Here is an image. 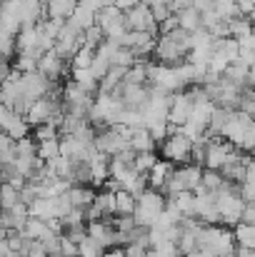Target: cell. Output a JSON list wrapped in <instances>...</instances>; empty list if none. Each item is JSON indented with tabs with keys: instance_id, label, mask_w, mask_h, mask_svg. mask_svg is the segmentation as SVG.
<instances>
[{
	"instance_id": "1",
	"label": "cell",
	"mask_w": 255,
	"mask_h": 257,
	"mask_svg": "<svg viewBox=\"0 0 255 257\" xmlns=\"http://www.w3.org/2000/svg\"><path fill=\"white\" fill-rule=\"evenodd\" d=\"M190 50H193V35L178 28V30H173L168 35H158L153 58H155L158 65L178 68V65H183L188 60Z\"/></svg>"
},
{
	"instance_id": "2",
	"label": "cell",
	"mask_w": 255,
	"mask_h": 257,
	"mask_svg": "<svg viewBox=\"0 0 255 257\" xmlns=\"http://www.w3.org/2000/svg\"><path fill=\"white\" fill-rule=\"evenodd\" d=\"M198 250H208L215 257H235V237L230 227L220 225H203L198 230Z\"/></svg>"
},
{
	"instance_id": "3",
	"label": "cell",
	"mask_w": 255,
	"mask_h": 257,
	"mask_svg": "<svg viewBox=\"0 0 255 257\" xmlns=\"http://www.w3.org/2000/svg\"><path fill=\"white\" fill-rule=\"evenodd\" d=\"M215 207H218V215H220V225H228V227H235L243 222V210H245V202L238 192V185L233 182H225L218 192H215Z\"/></svg>"
},
{
	"instance_id": "4",
	"label": "cell",
	"mask_w": 255,
	"mask_h": 257,
	"mask_svg": "<svg viewBox=\"0 0 255 257\" xmlns=\"http://www.w3.org/2000/svg\"><path fill=\"white\" fill-rule=\"evenodd\" d=\"M165 205H168L165 195L148 187V190L135 200V212H133L135 225H138V227H145V230L155 227V222H158L160 215L165 212Z\"/></svg>"
},
{
	"instance_id": "5",
	"label": "cell",
	"mask_w": 255,
	"mask_h": 257,
	"mask_svg": "<svg viewBox=\"0 0 255 257\" xmlns=\"http://www.w3.org/2000/svg\"><path fill=\"white\" fill-rule=\"evenodd\" d=\"M200 180H203V168L195 165V163H188V165H175L173 175L168 177V185L163 190L165 200L178 195V192H195L200 187Z\"/></svg>"
},
{
	"instance_id": "6",
	"label": "cell",
	"mask_w": 255,
	"mask_h": 257,
	"mask_svg": "<svg viewBox=\"0 0 255 257\" xmlns=\"http://www.w3.org/2000/svg\"><path fill=\"white\" fill-rule=\"evenodd\" d=\"M158 155H160V160H168L173 165H188L193 158V140L188 135H183L180 130H173L158 145Z\"/></svg>"
},
{
	"instance_id": "7",
	"label": "cell",
	"mask_w": 255,
	"mask_h": 257,
	"mask_svg": "<svg viewBox=\"0 0 255 257\" xmlns=\"http://www.w3.org/2000/svg\"><path fill=\"white\" fill-rule=\"evenodd\" d=\"M240 150L233 145V143H228L225 138H210V140H205V170H223L235 155H238Z\"/></svg>"
},
{
	"instance_id": "8",
	"label": "cell",
	"mask_w": 255,
	"mask_h": 257,
	"mask_svg": "<svg viewBox=\"0 0 255 257\" xmlns=\"http://www.w3.org/2000/svg\"><path fill=\"white\" fill-rule=\"evenodd\" d=\"M93 102H95V95L83 90L80 85H75L73 80H68V85L63 87V107H65V112L88 120L90 110H93Z\"/></svg>"
},
{
	"instance_id": "9",
	"label": "cell",
	"mask_w": 255,
	"mask_h": 257,
	"mask_svg": "<svg viewBox=\"0 0 255 257\" xmlns=\"http://www.w3.org/2000/svg\"><path fill=\"white\" fill-rule=\"evenodd\" d=\"M120 48L130 50L135 60H148L155 50V43H158V35L155 33H133V30H125L120 40H115Z\"/></svg>"
},
{
	"instance_id": "10",
	"label": "cell",
	"mask_w": 255,
	"mask_h": 257,
	"mask_svg": "<svg viewBox=\"0 0 255 257\" xmlns=\"http://www.w3.org/2000/svg\"><path fill=\"white\" fill-rule=\"evenodd\" d=\"M193 105H195V92H193V87L180 90V92L173 95V100H170V112H168V122L173 130H180V127L190 120Z\"/></svg>"
},
{
	"instance_id": "11",
	"label": "cell",
	"mask_w": 255,
	"mask_h": 257,
	"mask_svg": "<svg viewBox=\"0 0 255 257\" xmlns=\"http://www.w3.org/2000/svg\"><path fill=\"white\" fill-rule=\"evenodd\" d=\"M95 25L103 30L105 40H120L123 33H125V13L115 5H108L98 13V20Z\"/></svg>"
},
{
	"instance_id": "12",
	"label": "cell",
	"mask_w": 255,
	"mask_h": 257,
	"mask_svg": "<svg viewBox=\"0 0 255 257\" xmlns=\"http://www.w3.org/2000/svg\"><path fill=\"white\" fill-rule=\"evenodd\" d=\"M125 30L133 33H155L158 35V23L153 18V10L148 3H140L130 10H125Z\"/></svg>"
},
{
	"instance_id": "13",
	"label": "cell",
	"mask_w": 255,
	"mask_h": 257,
	"mask_svg": "<svg viewBox=\"0 0 255 257\" xmlns=\"http://www.w3.org/2000/svg\"><path fill=\"white\" fill-rule=\"evenodd\" d=\"M193 195H195L193 217L200 225H220V215H218V207H215V195L213 192H205L203 187H198Z\"/></svg>"
},
{
	"instance_id": "14",
	"label": "cell",
	"mask_w": 255,
	"mask_h": 257,
	"mask_svg": "<svg viewBox=\"0 0 255 257\" xmlns=\"http://www.w3.org/2000/svg\"><path fill=\"white\" fill-rule=\"evenodd\" d=\"M170 100H173V95L150 92V100H148V105L140 110V112H143V120H145V127H148V125H153V122H168Z\"/></svg>"
},
{
	"instance_id": "15",
	"label": "cell",
	"mask_w": 255,
	"mask_h": 257,
	"mask_svg": "<svg viewBox=\"0 0 255 257\" xmlns=\"http://www.w3.org/2000/svg\"><path fill=\"white\" fill-rule=\"evenodd\" d=\"M38 73L45 75L50 83H58V80H63L65 75H70V65H68L60 55H55V50H48V53L40 55V60H38Z\"/></svg>"
},
{
	"instance_id": "16",
	"label": "cell",
	"mask_w": 255,
	"mask_h": 257,
	"mask_svg": "<svg viewBox=\"0 0 255 257\" xmlns=\"http://www.w3.org/2000/svg\"><path fill=\"white\" fill-rule=\"evenodd\" d=\"M88 237H93L103 250H113L118 247V230L113 227V220L105 217V220H95V222H88Z\"/></svg>"
},
{
	"instance_id": "17",
	"label": "cell",
	"mask_w": 255,
	"mask_h": 257,
	"mask_svg": "<svg viewBox=\"0 0 255 257\" xmlns=\"http://www.w3.org/2000/svg\"><path fill=\"white\" fill-rule=\"evenodd\" d=\"M60 155L68 158L70 163H88L95 155V145L83 143L73 135H65V138H60Z\"/></svg>"
},
{
	"instance_id": "18",
	"label": "cell",
	"mask_w": 255,
	"mask_h": 257,
	"mask_svg": "<svg viewBox=\"0 0 255 257\" xmlns=\"http://www.w3.org/2000/svg\"><path fill=\"white\" fill-rule=\"evenodd\" d=\"M28 205H15V207H8V210H0V227L5 232H23L25 222H28Z\"/></svg>"
},
{
	"instance_id": "19",
	"label": "cell",
	"mask_w": 255,
	"mask_h": 257,
	"mask_svg": "<svg viewBox=\"0 0 255 257\" xmlns=\"http://www.w3.org/2000/svg\"><path fill=\"white\" fill-rule=\"evenodd\" d=\"M28 215L30 217H38L43 222L60 220V215H58V197H35L28 205Z\"/></svg>"
},
{
	"instance_id": "20",
	"label": "cell",
	"mask_w": 255,
	"mask_h": 257,
	"mask_svg": "<svg viewBox=\"0 0 255 257\" xmlns=\"http://www.w3.org/2000/svg\"><path fill=\"white\" fill-rule=\"evenodd\" d=\"M88 168H90V185L93 187H103L108 180H110V158L98 153L88 160Z\"/></svg>"
},
{
	"instance_id": "21",
	"label": "cell",
	"mask_w": 255,
	"mask_h": 257,
	"mask_svg": "<svg viewBox=\"0 0 255 257\" xmlns=\"http://www.w3.org/2000/svg\"><path fill=\"white\" fill-rule=\"evenodd\" d=\"M128 148L133 153H158V143L148 133V127H133L128 138Z\"/></svg>"
},
{
	"instance_id": "22",
	"label": "cell",
	"mask_w": 255,
	"mask_h": 257,
	"mask_svg": "<svg viewBox=\"0 0 255 257\" xmlns=\"http://www.w3.org/2000/svg\"><path fill=\"white\" fill-rule=\"evenodd\" d=\"M68 202H70V207H78V210H88L90 205H93V200H95V190H93V185H70L68 187Z\"/></svg>"
},
{
	"instance_id": "23",
	"label": "cell",
	"mask_w": 255,
	"mask_h": 257,
	"mask_svg": "<svg viewBox=\"0 0 255 257\" xmlns=\"http://www.w3.org/2000/svg\"><path fill=\"white\" fill-rule=\"evenodd\" d=\"M173 163L168 160H158L155 165H153V170L148 172L145 177H148V187L150 190H158V192H163L165 190V185H168V177L173 175Z\"/></svg>"
},
{
	"instance_id": "24",
	"label": "cell",
	"mask_w": 255,
	"mask_h": 257,
	"mask_svg": "<svg viewBox=\"0 0 255 257\" xmlns=\"http://www.w3.org/2000/svg\"><path fill=\"white\" fill-rule=\"evenodd\" d=\"M55 230H53V225L50 222H43V220H38V217H28V222H25V227H23V235L30 240V242H43L45 237H50Z\"/></svg>"
},
{
	"instance_id": "25",
	"label": "cell",
	"mask_w": 255,
	"mask_h": 257,
	"mask_svg": "<svg viewBox=\"0 0 255 257\" xmlns=\"http://www.w3.org/2000/svg\"><path fill=\"white\" fill-rule=\"evenodd\" d=\"M78 3H80V0H48V3H45V13H48V18L68 20V18L73 15V10H75Z\"/></svg>"
},
{
	"instance_id": "26",
	"label": "cell",
	"mask_w": 255,
	"mask_h": 257,
	"mask_svg": "<svg viewBox=\"0 0 255 257\" xmlns=\"http://www.w3.org/2000/svg\"><path fill=\"white\" fill-rule=\"evenodd\" d=\"M248 73H250V68H248L243 60H235L233 65H228V70L223 73V78H225L228 83L238 85L240 90H245V87H248Z\"/></svg>"
},
{
	"instance_id": "27",
	"label": "cell",
	"mask_w": 255,
	"mask_h": 257,
	"mask_svg": "<svg viewBox=\"0 0 255 257\" xmlns=\"http://www.w3.org/2000/svg\"><path fill=\"white\" fill-rule=\"evenodd\" d=\"M178 15V25H180V30H185V33H198V30H203V25H200V13L195 10V8H185V10H180V13H175Z\"/></svg>"
},
{
	"instance_id": "28",
	"label": "cell",
	"mask_w": 255,
	"mask_h": 257,
	"mask_svg": "<svg viewBox=\"0 0 255 257\" xmlns=\"http://www.w3.org/2000/svg\"><path fill=\"white\" fill-rule=\"evenodd\" d=\"M233 237H235V245H238V247L255 250V225H248V222L235 225V227H233Z\"/></svg>"
},
{
	"instance_id": "29",
	"label": "cell",
	"mask_w": 255,
	"mask_h": 257,
	"mask_svg": "<svg viewBox=\"0 0 255 257\" xmlns=\"http://www.w3.org/2000/svg\"><path fill=\"white\" fill-rule=\"evenodd\" d=\"M135 212V197L128 190H118L115 192V215L118 217H128Z\"/></svg>"
},
{
	"instance_id": "30",
	"label": "cell",
	"mask_w": 255,
	"mask_h": 257,
	"mask_svg": "<svg viewBox=\"0 0 255 257\" xmlns=\"http://www.w3.org/2000/svg\"><path fill=\"white\" fill-rule=\"evenodd\" d=\"M38 145V158L43 163H50L55 158H60V138H53V140H43V143H35Z\"/></svg>"
},
{
	"instance_id": "31",
	"label": "cell",
	"mask_w": 255,
	"mask_h": 257,
	"mask_svg": "<svg viewBox=\"0 0 255 257\" xmlns=\"http://www.w3.org/2000/svg\"><path fill=\"white\" fill-rule=\"evenodd\" d=\"M228 25H230V38L233 40H240V38H245V35L253 33V20L248 15H240V18L230 20Z\"/></svg>"
},
{
	"instance_id": "32",
	"label": "cell",
	"mask_w": 255,
	"mask_h": 257,
	"mask_svg": "<svg viewBox=\"0 0 255 257\" xmlns=\"http://www.w3.org/2000/svg\"><path fill=\"white\" fill-rule=\"evenodd\" d=\"M15 205H20V190L8 182H0V210H8Z\"/></svg>"
},
{
	"instance_id": "33",
	"label": "cell",
	"mask_w": 255,
	"mask_h": 257,
	"mask_svg": "<svg viewBox=\"0 0 255 257\" xmlns=\"http://www.w3.org/2000/svg\"><path fill=\"white\" fill-rule=\"evenodd\" d=\"M223 185H225V180H223V175H220V172H218V170H205V168H203V180H200V187H203L205 192H213V195H215Z\"/></svg>"
},
{
	"instance_id": "34",
	"label": "cell",
	"mask_w": 255,
	"mask_h": 257,
	"mask_svg": "<svg viewBox=\"0 0 255 257\" xmlns=\"http://www.w3.org/2000/svg\"><path fill=\"white\" fill-rule=\"evenodd\" d=\"M158 160H160V155H158V153H135L133 165H135V170L140 172V175H148Z\"/></svg>"
},
{
	"instance_id": "35",
	"label": "cell",
	"mask_w": 255,
	"mask_h": 257,
	"mask_svg": "<svg viewBox=\"0 0 255 257\" xmlns=\"http://www.w3.org/2000/svg\"><path fill=\"white\" fill-rule=\"evenodd\" d=\"M103 43H105V35H103V30H100L98 25H90V28L83 33V48L98 50Z\"/></svg>"
},
{
	"instance_id": "36",
	"label": "cell",
	"mask_w": 255,
	"mask_h": 257,
	"mask_svg": "<svg viewBox=\"0 0 255 257\" xmlns=\"http://www.w3.org/2000/svg\"><path fill=\"white\" fill-rule=\"evenodd\" d=\"M103 255H105V250L93 237H85L83 242L78 245V257H103Z\"/></svg>"
},
{
	"instance_id": "37",
	"label": "cell",
	"mask_w": 255,
	"mask_h": 257,
	"mask_svg": "<svg viewBox=\"0 0 255 257\" xmlns=\"http://www.w3.org/2000/svg\"><path fill=\"white\" fill-rule=\"evenodd\" d=\"M93 55H95V50H90V48H78V53L73 55V60H70V68H90L93 65Z\"/></svg>"
},
{
	"instance_id": "38",
	"label": "cell",
	"mask_w": 255,
	"mask_h": 257,
	"mask_svg": "<svg viewBox=\"0 0 255 257\" xmlns=\"http://www.w3.org/2000/svg\"><path fill=\"white\" fill-rule=\"evenodd\" d=\"M148 133H150V135H153V140L160 145L170 133H173V127H170V122H153V125H148Z\"/></svg>"
},
{
	"instance_id": "39",
	"label": "cell",
	"mask_w": 255,
	"mask_h": 257,
	"mask_svg": "<svg viewBox=\"0 0 255 257\" xmlns=\"http://www.w3.org/2000/svg\"><path fill=\"white\" fill-rule=\"evenodd\" d=\"M150 10H153V18H155V23H158V25H160V23H165L170 15H175V13H173V8H170V0L150 5Z\"/></svg>"
},
{
	"instance_id": "40",
	"label": "cell",
	"mask_w": 255,
	"mask_h": 257,
	"mask_svg": "<svg viewBox=\"0 0 255 257\" xmlns=\"http://www.w3.org/2000/svg\"><path fill=\"white\" fill-rule=\"evenodd\" d=\"M53 138H60L58 135V127L55 125H40V127H35V143H43V140H53Z\"/></svg>"
},
{
	"instance_id": "41",
	"label": "cell",
	"mask_w": 255,
	"mask_h": 257,
	"mask_svg": "<svg viewBox=\"0 0 255 257\" xmlns=\"http://www.w3.org/2000/svg\"><path fill=\"white\" fill-rule=\"evenodd\" d=\"M148 250H150V245H145V242H130V245L123 247L125 257H145Z\"/></svg>"
},
{
	"instance_id": "42",
	"label": "cell",
	"mask_w": 255,
	"mask_h": 257,
	"mask_svg": "<svg viewBox=\"0 0 255 257\" xmlns=\"http://www.w3.org/2000/svg\"><path fill=\"white\" fill-rule=\"evenodd\" d=\"M153 250L158 252V257H180V252H178V245H175V242H160V245H155Z\"/></svg>"
},
{
	"instance_id": "43",
	"label": "cell",
	"mask_w": 255,
	"mask_h": 257,
	"mask_svg": "<svg viewBox=\"0 0 255 257\" xmlns=\"http://www.w3.org/2000/svg\"><path fill=\"white\" fill-rule=\"evenodd\" d=\"M10 73H13V63H10V58L0 55V83H5V80L10 78Z\"/></svg>"
},
{
	"instance_id": "44",
	"label": "cell",
	"mask_w": 255,
	"mask_h": 257,
	"mask_svg": "<svg viewBox=\"0 0 255 257\" xmlns=\"http://www.w3.org/2000/svg\"><path fill=\"white\" fill-rule=\"evenodd\" d=\"M243 222L255 225V202L253 205H245V210H243Z\"/></svg>"
},
{
	"instance_id": "45",
	"label": "cell",
	"mask_w": 255,
	"mask_h": 257,
	"mask_svg": "<svg viewBox=\"0 0 255 257\" xmlns=\"http://www.w3.org/2000/svg\"><path fill=\"white\" fill-rule=\"evenodd\" d=\"M143 0H115V8H120L123 13L125 10H130V8H135V5H140Z\"/></svg>"
},
{
	"instance_id": "46",
	"label": "cell",
	"mask_w": 255,
	"mask_h": 257,
	"mask_svg": "<svg viewBox=\"0 0 255 257\" xmlns=\"http://www.w3.org/2000/svg\"><path fill=\"white\" fill-rule=\"evenodd\" d=\"M0 257H15V255H13V250L8 247V240H5V235L0 237Z\"/></svg>"
},
{
	"instance_id": "47",
	"label": "cell",
	"mask_w": 255,
	"mask_h": 257,
	"mask_svg": "<svg viewBox=\"0 0 255 257\" xmlns=\"http://www.w3.org/2000/svg\"><path fill=\"white\" fill-rule=\"evenodd\" d=\"M103 257H125V252H123V247H113V250H105Z\"/></svg>"
},
{
	"instance_id": "48",
	"label": "cell",
	"mask_w": 255,
	"mask_h": 257,
	"mask_svg": "<svg viewBox=\"0 0 255 257\" xmlns=\"http://www.w3.org/2000/svg\"><path fill=\"white\" fill-rule=\"evenodd\" d=\"M248 87H253L255 90V65L250 68V73H248Z\"/></svg>"
},
{
	"instance_id": "49",
	"label": "cell",
	"mask_w": 255,
	"mask_h": 257,
	"mask_svg": "<svg viewBox=\"0 0 255 257\" xmlns=\"http://www.w3.org/2000/svg\"><path fill=\"white\" fill-rule=\"evenodd\" d=\"M143 3H148V5H155V3H165V0H143Z\"/></svg>"
},
{
	"instance_id": "50",
	"label": "cell",
	"mask_w": 255,
	"mask_h": 257,
	"mask_svg": "<svg viewBox=\"0 0 255 257\" xmlns=\"http://www.w3.org/2000/svg\"><path fill=\"white\" fill-rule=\"evenodd\" d=\"M43 3H48V0H43Z\"/></svg>"
},
{
	"instance_id": "51",
	"label": "cell",
	"mask_w": 255,
	"mask_h": 257,
	"mask_svg": "<svg viewBox=\"0 0 255 257\" xmlns=\"http://www.w3.org/2000/svg\"><path fill=\"white\" fill-rule=\"evenodd\" d=\"M180 257H183V255H180Z\"/></svg>"
}]
</instances>
